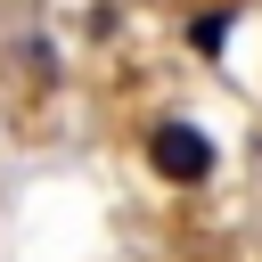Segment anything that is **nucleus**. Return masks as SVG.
Returning <instances> with one entry per match:
<instances>
[{
    "mask_svg": "<svg viewBox=\"0 0 262 262\" xmlns=\"http://www.w3.org/2000/svg\"><path fill=\"white\" fill-rule=\"evenodd\" d=\"M147 164H156V180H172V188H205V180H213V139H205L188 115H164V123H147Z\"/></svg>",
    "mask_w": 262,
    "mask_h": 262,
    "instance_id": "1",
    "label": "nucleus"
},
{
    "mask_svg": "<svg viewBox=\"0 0 262 262\" xmlns=\"http://www.w3.org/2000/svg\"><path fill=\"white\" fill-rule=\"evenodd\" d=\"M188 41H196V49H205V57H213V49H221V41H229V0H221V8H205V16H196V25H188Z\"/></svg>",
    "mask_w": 262,
    "mask_h": 262,
    "instance_id": "2",
    "label": "nucleus"
}]
</instances>
